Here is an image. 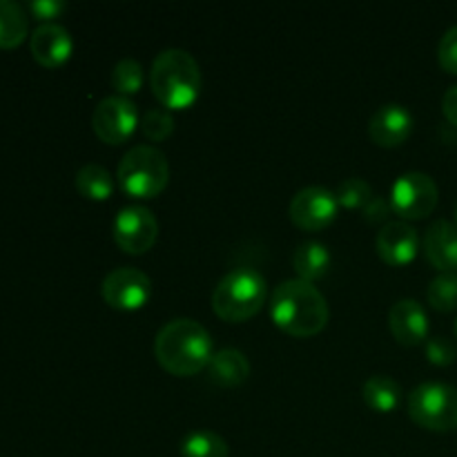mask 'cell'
<instances>
[{
  "label": "cell",
  "instance_id": "cell-8",
  "mask_svg": "<svg viewBox=\"0 0 457 457\" xmlns=\"http://www.w3.org/2000/svg\"><path fill=\"white\" fill-rule=\"evenodd\" d=\"M92 128L96 137L107 145H123L138 128L137 105H134V101L119 96V94L103 98L94 107Z\"/></svg>",
  "mask_w": 457,
  "mask_h": 457
},
{
  "label": "cell",
  "instance_id": "cell-14",
  "mask_svg": "<svg viewBox=\"0 0 457 457\" xmlns=\"http://www.w3.org/2000/svg\"><path fill=\"white\" fill-rule=\"evenodd\" d=\"M388 328L402 346H420L428 339V317L415 299H400L388 311Z\"/></svg>",
  "mask_w": 457,
  "mask_h": 457
},
{
  "label": "cell",
  "instance_id": "cell-32",
  "mask_svg": "<svg viewBox=\"0 0 457 457\" xmlns=\"http://www.w3.org/2000/svg\"><path fill=\"white\" fill-rule=\"evenodd\" d=\"M455 226H457V204H455Z\"/></svg>",
  "mask_w": 457,
  "mask_h": 457
},
{
  "label": "cell",
  "instance_id": "cell-33",
  "mask_svg": "<svg viewBox=\"0 0 457 457\" xmlns=\"http://www.w3.org/2000/svg\"><path fill=\"white\" fill-rule=\"evenodd\" d=\"M455 339H457V321H455Z\"/></svg>",
  "mask_w": 457,
  "mask_h": 457
},
{
  "label": "cell",
  "instance_id": "cell-12",
  "mask_svg": "<svg viewBox=\"0 0 457 457\" xmlns=\"http://www.w3.org/2000/svg\"><path fill=\"white\" fill-rule=\"evenodd\" d=\"M379 259L393 268L409 266L420 253V235L411 223L391 221L382 226L375 239Z\"/></svg>",
  "mask_w": 457,
  "mask_h": 457
},
{
  "label": "cell",
  "instance_id": "cell-11",
  "mask_svg": "<svg viewBox=\"0 0 457 457\" xmlns=\"http://www.w3.org/2000/svg\"><path fill=\"white\" fill-rule=\"evenodd\" d=\"M288 212L299 230L320 232L337 219L339 204L328 187L308 186L293 196Z\"/></svg>",
  "mask_w": 457,
  "mask_h": 457
},
{
  "label": "cell",
  "instance_id": "cell-18",
  "mask_svg": "<svg viewBox=\"0 0 457 457\" xmlns=\"http://www.w3.org/2000/svg\"><path fill=\"white\" fill-rule=\"evenodd\" d=\"M361 397H364L366 406H369L370 411L386 415L400 409L404 391H402L400 384L393 378H388V375H373V378L366 379L364 388H361Z\"/></svg>",
  "mask_w": 457,
  "mask_h": 457
},
{
  "label": "cell",
  "instance_id": "cell-24",
  "mask_svg": "<svg viewBox=\"0 0 457 457\" xmlns=\"http://www.w3.org/2000/svg\"><path fill=\"white\" fill-rule=\"evenodd\" d=\"M428 303L440 312L457 311V272H442L427 290Z\"/></svg>",
  "mask_w": 457,
  "mask_h": 457
},
{
  "label": "cell",
  "instance_id": "cell-6",
  "mask_svg": "<svg viewBox=\"0 0 457 457\" xmlns=\"http://www.w3.org/2000/svg\"><path fill=\"white\" fill-rule=\"evenodd\" d=\"M409 415L427 431H457V388L445 382L420 384L409 395Z\"/></svg>",
  "mask_w": 457,
  "mask_h": 457
},
{
  "label": "cell",
  "instance_id": "cell-17",
  "mask_svg": "<svg viewBox=\"0 0 457 457\" xmlns=\"http://www.w3.org/2000/svg\"><path fill=\"white\" fill-rule=\"evenodd\" d=\"M208 375L217 386H239L248 379L250 375V361L237 348H223L212 355L208 364Z\"/></svg>",
  "mask_w": 457,
  "mask_h": 457
},
{
  "label": "cell",
  "instance_id": "cell-20",
  "mask_svg": "<svg viewBox=\"0 0 457 457\" xmlns=\"http://www.w3.org/2000/svg\"><path fill=\"white\" fill-rule=\"evenodd\" d=\"M29 31L25 9L12 0H0V49H13L22 45Z\"/></svg>",
  "mask_w": 457,
  "mask_h": 457
},
{
  "label": "cell",
  "instance_id": "cell-26",
  "mask_svg": "<svg viewBox=\"0 0 457 457\" xmlns=\"http://www.w3.org/2000/svg\"><path fill=\"white\" fill-rule=\"evenodd\" d=\"M141 132L152 143H161L174 132V119L165 107H152L141 116Z\"/></svg>",
  "mask_w": 457,
  "mask_h": 457
},
{
  "label": "cell",
  "instance_id": "cell-23",
  "mask_svg": "<svg viewBox=\"0 0 457 457\" xmlns=\"http://www.w3.org/2000/svg\"><path fill=\"white\" fill-rule=\"evenodd\" d=\"M143 80H145V70L134 58H123L112 70V87H114L119 96L129 98L137 92H141Z\"/></svg>",
  "mask_w": 457,
  "mask_h": 457
},
{
  "label": "cell",
  "instance_id": "cell-15",
  "mask_svg": "<svg viewBox=\"0 0 457 457\" xmlns=\"http://www.w3.org/2000/svg\"><path fill=\"white\" fill-rule=\"evenodd\" d=\"M29 47L34 61L52 70V67H61L70 61L71 52H74V40L62 25L47 22V25L36 27L29 38Z\"/></svg>",
  "mask_w": 457,
  "mask_h": 457
},
{
  "label": "cell",
  "instance_id": "cell-4",
  "mask_svg": "<svg viewBox=\"0 0 457 457\" xmlns=\"http://www.w3.org/2000/svg\"><path fill=\"white\" fill-rule=\"evenodd\" d=\"M268 302V281L259 270L239 266L228 272L212 293V308L228 324H244Z\"/></svg>",
  "mask_w": 457,
  "mask_h": 457
},
{
  "label": "cell",
  "instance_id": "cell-7",
  "mask_svg": "<svg viewBox=\"0 0 457 457\" xmlns=\"http://www.w3.org/2000/svg\"><path fill=\"white\" fill-rule=\"evenodd\" d=\"M437 199V183L424 172H406L397 177L388 195L393 214L406 223L427 219L436 210Z\"/></svg>",
  "mask_w": 457,
  "mask_h": 457
},
{
  "label": "cell",
  "instance_id": "cell-27",
  "mask_svg": "<svg viewBox=\"0 0 457 457\" xmlns=\"http://www.w3.org/2000/svg\"><path fill=\"white\" fill-rule=\"evenodd\" d=\"M424 353H427V360L431 361L433 366H440V369L455 364V360H457L455 344L446 337L428 339L427 346H424Z\"/></svg>",
  "mask_w": 457,
  "mask_h": 457
},
{
  "label": "cell",
  "instance_id": "cell-31",
  "mask_svg": "<svg viewBox=\"0 0 457 457\" xmlns=\"http://www.w3.org/2000/svg\"><path fill=\"white\" fill-rule=\"evenodd\" d=\"M442 112H445L446 120L457 128V85L446 89L445 98H442Z\"/></svg>",
  "mask_w": 457,
  "mask_h": 457
},
{
  "label": "cell",
  "instance_id": "cell-1",
  "mask_svg": "<svg viewBox=\"0 0 457 457\" xmlns=\"http://www.w3.org/2000/svg\"><path fill=\"white\" fill-rule=\"evenodd\" d=\"M270 320L281 333L308 339L320 335L328 324V303L315 284L303 279H288L275 288L268 302Z\"/></svg>",
  "mask_w": 457,
  "mask_h": 457
},
{
  "label": "cell",
  "instance_id": "cell-19",
  "mask_svg": "<svg viewBox=\"0 0 457 457\" xmlns=\"http://www.w3.org/2000/svg\"><path fill=\"white\" fill-rule=\"evenodd\" d=\"M330 263H333L330 250L320 241H306L295 250L293 266L297 270V279L315 284L317 279L326 277V272L330 270Z\"/></svg>",
  "mask_w": 457,
  "mask_h": 457
},
{
  "label": "cell",
  "instance_id": "cell-16",
  "mask_svg": "<svg viewBox=\"0 0 457 457\" xmlns=\"http://www.w3.org/2000/svg\"><path fill=\"white\" fill-rule=\"evenodd\" d=\"M424 253L440 272H457V226L440 219L431 223L424 239Z\"/></svg>",
  "mask_w": 457,
  "mask_h": 457
},
{
  "label": "cell",
  "instance_id": "cell-2",
  "mask_svg": "<svg viewBox=\"0 0 457 457\" xmlns=\"http://www.w3.org/2000/svg\"><path fill=\"white\" fill-rule=\"evenodd\" d=\"M212 355V337L195 320H172L156 333L154 357L170 375L192 378L208 369Z\"/></svg>",
  "mask_w": 457,
  "mask_h": 457
},
{
  "label": "cell",
  "instance_id": "cell-21",
  "mask_svg": "<svg viewBox=\"0 0 457 457\" xmlns=\"http://www.w3.org/2000/svg\"><path fill=\"white\" fill-rule=\"evenodd\" d=\"M76 190L89 201H107L114 195V179L103 165L87 163L76 172Z\"/></svg>",
  "mask_w": 457,
  "mask_h": 457
},
{
  "label": "cell",
  "instance_id": "cell-29",
  "mask_svg": "<svg viewBox=\"0 0 457 457\" xmlns=\"http://www.w3.org/2000/svg\"><path fill=\"white\" fill-rule=\"evenodd\" d=\"M27 9H29V13L36 21L47 25V22H54V18H58L65 12L67 4L62 3V0H31V3L27 4Z\"/></svg>",
  "mask_w": 457,
  "mask_h": 457
},
{
  "label": "cell",
  "instance_id": "cell-28",
  "mask_svg": "<svg viewBox=\"0 0 457 457\" xmlns=\"http://www.w3.org/2000/svg\"><path fill=\"white\" fill-rule=\"evenodd\" d=\"M437 61H440L442 70L457 76V25L442 36L440 45H437Z\"/></svg>",
  "mask_w": 457,
  "mask_h": 457
},
{
  "label": "cell",
  "instance_id": "cell-30",
  "mask_svg": "<svg viewBox=\"0 0 457 457\" xmlns=\"http://www.w3.org/2000/svg\"><path fill=\"white\" fill-rule=\"evenodd\" d=\"M361 212H364V219L369 223H375V226H378V223H384V226H386V223H391L388 219H391L393 214L391 201L382 195H375Z\"/></svg>",
  "mask_w": 457,
  "mask_h": 457
},
{
  "label": "cell",
  "instance_id": "cell-22",
  "mask_svg": "<svg viewBox=\"0 0 457 457\" xmlns=\"http://www.w3.org/2000/svg\"><path fill=\"white\" fill-rule=\"evenodd\" d=\"M228 442L214 431H192L183 437L181 457H228Z\"/></svg>",
  "mask_w": 457,
  "mask_h": 457
},
{
  "label": "cell",
  "instance_id": "cell-13",
  "mask_svg": "<svg viewBox=\"0 0 457 457\" xmlns=\"http://www.w3.org/2000/svg\"><path fill=\"white\" fill-rule=\"evenodd\" d=\"M413 134V114L400 103H386L369 120V137L379 147H397Z\"/></svg>",
  "mask_w": 457,
  "mask_h": 457
},
{
  "label": "cell",
  "instance_id": "cell-5",
  "mask_svg": "<svg viewBox=\"0 0 457 457\" xmlns=\"http://www.w3.org/2000/svg\"><path fill=\"white\" fill-rule=\"evenodd\" d=\"M116 179L123 195L129 199H156L170 181L168 156L154 145H134L120 159Z\"/></svg>",
  "mask_w": 457,
  "mask_h": 457
},
{
  "label": "cell",
  "instance_id": "cell-3",
  "mask_svg": "<svg viewBox=\"0 0 457 457\" xmlns=\"http://www.w3.org/2000/svg\"><path fill=\"white\" fill-rule=\"evenodd\" d=\"M201 83L199 62L186 49H165L152 62L150 87L165 110H187L195 105Z\"/></svg>",
  "mask_w": 457,
  "mask_h": 457
},
{
  "label": "cell",
  "instance_id": "cell-9",
  "mask_svg": "<svg viewBox=\"0 0 457 457\" xmlns=\"http://www.w3.org/2000/svg\"><path fill=\"white\" fill-rule=\"evenodd\" d=\"M101 295L107 306L114 311H141L152 297V281L145 272L137 268H116L103 279Z\"/></svg>",
  "mask_w": 457,
  "mask_h": 457
},
{
  "label": "cell",
  "instance_id": "cell-25",
  "mask_svg": "<svg viewBox=\"0 0 457 457\" xmlns=\"http://www.w3.org/2000/svg\"><path fill=\"white\" fill-rule=\"evenodd\" d=\"M335 196H337L339 208L364 210L366 205H369V201L375 196V192L369 181H364V179L360 177H353L344 179V181L339 183L337 190H335Z\"/></svg>",
  "mask_w": 457,
  "mask_h": 457
},
{
  "label": "cell",
  "instance_id": "cell-10",
  "mask_svg": "<svg viewBox=\"0 0 457 457\" xmlns=\"http://www.w3.org/2000/svg\"><path fill=\"white\" fill-rule=\"evenodd\" d=\"M159 239V221L145 205L120 208L114 219V241L123 253L145 254Z\"/></svg>",
  "mask_w": 457,
  "mask_h": 457
}]
</instances>
